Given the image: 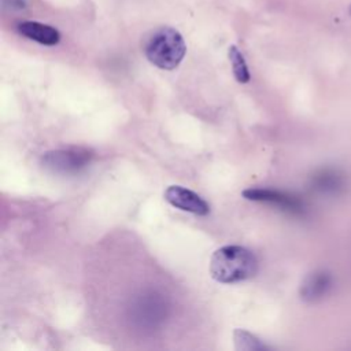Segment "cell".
I'll return each instance as SVG.
<instances>
[{"label":"cell","instance_id":"6da1fadb","mask_svg":"<svg viewBox=\"0 0 351 351\" xmlns=\"http://www.w3.org/2000/svg\"><path fill=\"white\" fill-rule=\"evenodd\" d=\"M258 271V259L252 251L241 245H223L210 259L211 277L222 284H233L252 278Z\"/></svg>","mask_w":351,"mask_h":351},{"label":"cell","instance_id":"7a4b0ae2","mask_svg":"<svg viewBox=\"0 0 351 351\" xmlns=\"http://www.w3.org/2000/svg\"><path fill=\"white\" fill-rule=\"evenodd\" d=\"M147 59L162 70H174L186 53V44L181 33L173 27H160L147 41Z\"/></svg>","mask_w":351,"mask_h":351},{"label":"cell","instance_id":"3957f363","mask_svg":"<svg viewBox=\"0 0 351 351\" xmlns=\"http://www.w3.org/2000/svg\"><path fill=\"white\" fill-rule=\"evenodd\" d=\"M93 154L86 148H64L48 151L43 155V166L56 174H74L84 170L92 160Z\"/></svg>","mask_w":351,"mask_h":351},{"label":"cell","instance_id":"277c9868","mask_svg":"<svg viewBox=\"0 0 351 351\" xmlns=\"http://www.w3.org/2000/svg\"><path fill=\"white\" fill-rule=\"evenodd\" d=\"M163 197L173 207L186 213H192L195 215L204 217L210 213V204L200 195L181 185L167 186Z\"/></svg>","mask_w":351,"mask_h":351},{"label":"cell","instance_id":"5b68a950","mask_svg":"<svg viewBox=\"0 0 351 351\" xmlns=\"http://www.w3.org/2000/svg\"><path fill=\"white\" fill-rule=\"evenodd\" d=\"M333 277L328 270H314L300 285V298L304 302L315 303L322 300L332 291Z\"/></svg>","mask_w":351,"mask_h":351},{"label":"cell","instance_id":"8992f818","mask_svg":"<svg viewBox=\"0 0 351 351\" xmlns=\"http://www.w3.org/2000/svg\"><path fill=\"white\" fill-rule=\"evenodd\" d=\"M243 197L247 200H254V202H267L273 203L276 206L282 207L284 210L298 213L302 210V203L284 192L276 191V189H269V188H247L243 191Z\"/></svg>","mask_w":351,"mask_h":351},{"label":"cell","instance_id":"52a82bcc","mask_svg":"<svg viewBox=\"0 0 351 351\" xmlns=\"http://www.w3.org/2000/svg\"><path fill=\"white\" fill-rule=\"evenodd\" d=\"M18 32L27 37L29 40L37 41L43 45H56L60 41V33L58 32V29L45 25V23H40V22H34V21H25L22 23L18 25Z\"/></svg>","mask_w":351,"mask_h":351},{"label":"cell","instance_id":"ba28073f","mask_svg":"<svg viewBox=\"0 0 351 351\" xmlns=\"http://www.w3.org/2000/svg\"><path fill=\"white\" fill-rule=\"evenodd\" d=\"M154 296L140 299L136 306V318L143 321V325H155L165 317V303Z\"/></svg>","mask_w":351,"mask_h":351},{"label":"cell","instance_id":"9c48e42d","mask_svg":"<svg viewBox=\"0 0 351 351\" xmlns=\"http://www.w3.org/2000/svg\"><path fill=\"white\" fill-rule=\"evenodd\" d=\"M314 186L324 193L336 195L344 189L346 184L341 173L333 169H324L315 174Z\"/></svg>","mask_w":351,"mask_h":351},{"label":"cell","instance_id":"30bf717a","mask_svg":"<svg viewBox=\"0 0 351 351\" xmlns=\"http://www.w3.org/2000/svg\"><path fill=\"white\" fill-rule=\"evenodd\" d=\"M228 55L236 81L240 84H247L251 80V74L241 51L236 45H230Z\"/></svg>","mask_w":351,"mask_h":351},{"label":"cell","instance_id":"8fae6325","mask_svg":"<svg viewBox=\"0 0 351 351\" xmlns=\"http://www.w3.org/2000/svg\"><path fill=\"white\" fill-rule=\"evenodd\" d=\"M233 339H234L236 350L255 351V350H267L269 348L263 341H261V339H258L255 335H252L244 329H236L233 332Z\"/></svg>","mask_w":351,"mask_h":351},{"label":"cell","instance_id":"7c38bea8","mask_svg":"<svg viewBox=\"0 0 351 351\" xmlns=\"http://www.w3.org/2000/svg\"><path fill=\"white\" fill-rule=\"evenodd\" d=\"M4 7L10 8H23L25 7V0H3Z\"/></svg>","mask_w":351,"mask_h":351},{"label":"cell","instance_id":"4fadbf2b","mask_svg":"<svg viewBox=\"0 0 351 351\" xmlns=\"http://www.w3.org/2000/svg\"><path fill=\"white\" fill-rule=\"evenodd\" d=\"M350 12H351V7H350Z\"/></svg>","mask_w":351,"mask_h":351}]
</instances>
